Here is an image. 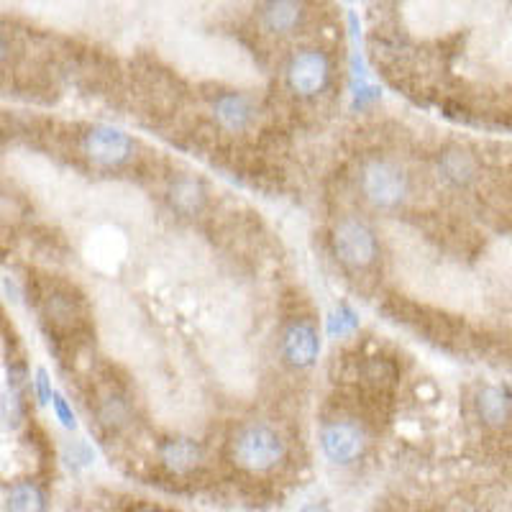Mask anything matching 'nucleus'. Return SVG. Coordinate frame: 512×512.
Listing matches in <instances>:
<instances>
[{
    "instance_id": "obj_1",
    "label": "nucleus",
    "mask_w": 512,
    "mask_h": 512,
    "mask_svg": "<svg viewBox=\"0 0 512 512\" xmlns=\"http://www.w3.org/2000/svg\"><path fill=\"white\" fill-rule=\"evenodd\" d=\"M287 443L282 436L267 423H249L236 431L231 441L233 464L246 469V472L262 474L272 472L285 461Z\"/></svg>"
},
{
    "instance_id": "obj_2",
    "label": "nucleus",
    "mask_w": 512,
    "mask_h": 512,
    "mask_svg": "<svg viewBox=\"0 0 512 512\" xmlns=\"http://www.w3.org/2000/svg\"><path fill=\"white\" fill-rule=\"evenodd\" d=\"M208 361L218 382L236 395H249L256 384V367L239 336L208 338Z\"/></svg>"
},
{
    "instance_id": "obj_3",
    "label": "nucleus",
    "mask_w": 512,
    "mask_h": 512,
    "mask_svg": "<svg viewBox=\"0 0 512 512\" xmlns=\"http://www.w3.org/2000/svg\"><path fill=\"white\" fill-rule=\"evenodd\" d=\"M361 192L377 208H395L408 195V177L397 164L374 159L361 169Z\"/></svg>"
},
{
    "instance_id": "obj_4",
    "label": "nucleus",
    "mask_w": 512,
    "mask_h": 512,
    "mask_svg": "<svg viewBox=\"0 0 512 512\" xmlns=\"http://www.w3.org/2000/svg\"><path fill=\"white\" fill-rule=\"evenodd\" d=\"M333 249L349 267H369L377 259V236L359 218H344L333 228Z\"/></svg>"
},
{
    "instance_id": "obj_5",
    "label": "nucleus",
    "mask_w": 512,
    "mask_h": 512,
    "mask_svg": "<svg viewBox=\"0 0 512 512\" xmlns=\"http://www.w3.org/2000/svg\"><path fill=\"white\" fill-rule=\"evenodd\" d=\"M328 80H331V59L320 49H303L287 64V85L292 88V93L303 95V98L323 93Z\"/></svg>"
},
{
    "instance_id": "obj_6",
    "label": "nucleus",
    "mask_w": 512,
    "mask_h": 512,
    "mask_svg": "<svg viewBox=\"0 0 512 512\" xmlns=\"http://www.w3.org/2000/svg\"><path fill=\"white\" fill-rule=\"evenodd\" d=\"M320 448L323 454L338 466H349L364 454L367 448V436L361 431V425H356L349 418H336L323 423L320 428Z\"/></svg>"
},
{
    "instance_id": "obj_7",
    "label": "nucleus",
    "mask_w": 512,
    "mask_h": 512,
    "mask_svg": "<svg viewBox=\"0 0 512 512\" xmlns=\"http://www.w3.org/2000/svg\"><path fill=\"white\" fill-rule=\"evenodd\" d=\"M98 205L105 216H111L118 223H141L149 218V200L141 190L126 185V182H108L98 187Z\"/></svg>"
},
{
    "instance_id": "obj_8",
    "label": "nucleus",
    "mask_w": 512,
    "mask_h": 512,
    "mask_svg": "<svg viewBox=\"0 0 512 512\" xmlns=\"http://www.w3.org/2000/svg\"><path fill=\"white\" fill-rule=\"evenodd\" d=\"M159 264L180 280H192L208 267V251L192 236H169L159 246Z\"/></svg>"
},
{
    "instance_id": "obj_9",
    "label": "nucleus",
    "mask_w": 512,
    "mask_h": 512,
    "mask_svg": "<svg viewBox=\"0 0 512 512\" xmlns=\"http://www.w3.org/2000/svg\"><path fill=\"white\" fill-rule=\"evenodd\" d=\"M82 149L100 167H118V164H126L128 159L134 157L136 146L118 128L95 126L82 139Z\"/></svg>"
},
{
    "instance_id": "obj_10",
    "label": "nucleus",
    "mask_w": 512,
    "mask_h": 512,
    "mask_svg": "<svg viewBox=\"0 0 512 512\" xmlns=\"http://www.w3.org/2000/svg\"><path fill=\"white\" fill-rule=\"evenodd\" d=\"M318 351L320 336L315 323L305 318H295L292 323H287L282 331V356L287 359V364L297 369L310 367L318 359Z\"/></svg>"
},
{
    "instance_id": "obj_11",
    "label": "nucleus",
    "mask_w": 512,
    "mask_h": 512,
    "mask_svg": "<svg viewBox=\"0 0 512 512\" xmlns=\"http://www.w3.org/2000/svg\"><path fill=\"white\" fill-rule=\"evenodd\" d=\"M159 459L172 474H190L203 461V451L190 438H169L159 446Z\"/></svg>"
},
{
    "instance_id": "obj_12",
    "label": "nucleus",
    "mask_w": 512,
    "mask_h": 512,
    "mask_svg": "<svg viewBox=\"0 0 512 512\" xmlns=\"http://www.w3.org/2000/svg\"><path fill=\"white\" fill-rule=\"evenodd\" d=\"M213 111H216V118L221 121V126H226L228 131H244L254 121L256 113L254 103L241 93H223L213 103Z\"/></svg>"
},
{
    "instance_id": "obj_13",
    "label": "nucleus",
    "mask_w": 512,
    "mask_h": 512,
    "mask_svg": "<svg viewBox=\"0 0 512 512\" xmlns=\"http://www.w3.org/2000/svg\"><path fill=\"white\" fill-rule=\"evenodd\" d=\"M259 18H262L264 29L272 31V34H290L300 24L303 8L297 3H264Z\"/></svg>"
},
{
    "instance_id": "obj_14",
    "label": "nucleus",
    "mask_w": 512,
    "mask_h": 512,
    "mask_svg": "<svg viewBox=\"0 0 512 512\" xmlns=\"http://www.w3.org/2000/svg\"><path fill=\"white\" fill-rule=\"evenodd\" d=\"M477 408L484 423L502 425L512 415V397L510 392L500 390V387H484L479 392Z\"/></svg>"
},
{
    "instance_id": "obj_15",
    "label": "nucleus",
    "mask_w": 512,
    "mask_h": 512,
    "mask_svg": "<svg viewBox=\"0 0 512 512\" xmlns=\"http://www.w3.org/2000/svg\"><path fill=\"white\" fill-rule=\"evenodd\" d=\"M169 203L175 205V210L185 213V216L198 213L205 203L203 185L198 180H192V177H180L169 187Z\"/></svg>"
},
{
    "instance_id": "obj_16",
    "label": "nucleus",
    "mask_w": 512,
    "mask_h": 512,
    "mask_svg": "<svg viewBox=\"0 0 512 512\" xmlns=\"http://www.w3.org/2000/svg\"><path fill=\"white\" fill-rule=\"evenodd\" d=\"M41 310L47 315V320H52L57 328H67L75 323L77 318V303L70 292L64 290H52L41 297Z\"/></svg>"
},
{
    "instance_id": "obj_17",
    "label": "nucleus",
    "mask_w": 512,
    "mask_h": 512,
    "mask_svg": "<svg viewBox=\"0 0 512 512\" xmlns=\"http://www.w3.org/2000/svg\"><path fill=\"white\" fill-rule=\"evenodd\" d=\"M8 512H47V497L34 482H18L8 489Z\"/></svg>"
},
{
    "instance_id": "obj_18",
    "label": "nucleus",
    "mask_w": 512,
    "mask_h": 512,
    "mask_svg": "<svg viewBox=\"0 0 512 512\" xmlns=\"http://www.w3.org/2000/svg\"><path fill=\"white\" fill-rule=\"evenodd\" d=\"M438 167H441L443 177L456 182V185H466L474 177V172H477L472 154L464 152V149H448V152H443Z\"/></svg>"
},
{
    "instance_id": "obj_19",
    "label": "nucleus",
    "mask_w": 512,
    "mask_h": 512,
    "mask_svg": "<svg viewBox=\"0 0 512 512\" xmlns=\"http://www.w3.org/2000/svg\"><path fill=\"white\" fill-rule=\"evenodd\" d=\"M98 420L105 428H123L128 423V405L121 395H105L98 405Z\"/></svg>"
},
{
    "instance_id": "obj_20",
    "label": "nucleus",
    "mask_w": 512,
    "mask_h": 512,
    "mask_svg": "<svg viewBox=\"0 0 512 512\" xmlns=\"http://www.w3.org/2000/svg\"><path fill=\"white\" fill-rule=\"evenodd\" d=\"M67 459H70V464L75 461V466H85V464H90V461H93V451L88 448V443L77 441V443H72L70 448H67Z\"/></svg>"
},
{
    "instance_id": "obj_21",
    "label": "nucleus",
    "mask_w": 512,
    "mask_h": 512,
    "mask_svg": "<svg viewBox=\"0 0 512 512\" xmlns=\"http://www.w3.org/2000/svg\"><path fill=\"white\" fill-rule=\"evenodd\" d=\"M52 402H54V410H57V418L62 420V425H67V428H75V415H72L70 405L64 402V397L52 395Z\"/></svg>"
},
{
    "instance_id": "obj_22",
    "label": "nucleus",
    "mask_w": 512,
    "mask_h": 512,
    "mask_svg": "<svg viewBox=\"0 0 512 512\" xmlns=\"http://www.w3.org/2000/svg\"><path fill=\"white\" fill-rule=\"evenodd\" d=\"M36 387H39V395H41V402L52 400V390H49V377L44 369H39L36 372Z\"/></svg>"
},
{
    "instance_id": "obj_23",
    "label": "nucleus",
    "mask_w": 512,
    "mask_h": 512,
    "mask_svg": "<svg viewBox=\"0 0 512 512\" xmlns=\"http://www.w3.org/2000/svg\"><path fill=\"white\" fill-rule=\"evenodd\" d=\"M131 512H172V510H167V507H157V505H141V507H134Z\"/></svg>"
},
{
    "instance_id": "obj_24",
    "label": "nucleus",
    "mask_w": 512,
    "mask_h": 512,
    "mask_svg": "<svg viewBox=\"0 0 512 512\" xmlns=\"http://www.w3.org/2000/svg\"><path fill=\"white\" fill-rule=\"evenodd\" d=\"M6 57H8V41H6V36L0 34V62H3Z\"/></svg>"
},
{
    "instance_id": "obj_25",
    "label": "nucleus",
    "mask_w": 512,
    "mask_h": 512,
    "mask_svg": "<svg viewBox=\"0 0 512 512\" xmlns=\"http://www.w3.org/2000/svg\"><path fill=\"white\" fill-rule=\"evenodd\" d=\"M300 512H331V510H328V507H323V505H308V507H303Z\"/></svg>"
}]
</instances>
